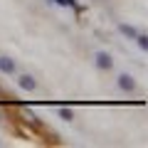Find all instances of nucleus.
<instances>
[{"label": "nucleus", "mask_w": 148, "mask_h": 148, "mask_svg": "<svg viewBox=\"0 0 148 148\" xmlns=\"http://www.w3.org/2000/svg\"><path fill=\"white\" fill-rule=\"evenodd\" d=\"M94 62H96V67H99L101 72H109V69H114V59H111L109 52H96V54H94Z\"/></svg>", "instance_id": "nucleus-1"}, {"label": "nucleus", "mask_w": 148, "mask_h": 148, "mask_svg": "<svg viewBox=\"0 0 148 148\" xmlns=\"http://www.w3.org/2000/svg\"><path fill=\"white\" fill-rule=\"evenodd\" d=\"M0 72H3V74H15V72H17L15 59H10V57H0Z\"/></svg>", "instance_id": "nucleus-4"}, {"label": "nucleus", "mask_w": 148, "mask_h": 148, "mask_svg": "<svg viewBox=\"0 0 148 148\" xmlns=\"http://www.w3.org/2000/svg\"><path fill=\"white\" fill-rule=\"evenodd\" d=\"M59 119H62V121H72V119H74V111L72 109H59Z\"/></svg>", "instance_id": "nucleus-6"}, {"label": "nucleus", "mask_w": 148, "mask_h": 148, "mask_svg": "<svg viewBox=\"0 0 148 148\" xmlns=\"http://www.w3.org/2000/svg\"><path fill=\"white\" fill-rule=\"evenodd\" d=\"M119 30H121L126 37H131V40H136V35H138V32H136V27H128V25H119Z\"/></svg>", "instance_id": "nucleus-5"}, {"label": "nucleus", "mask_w": 148, "mask_h": 148, "mask_svg": "<svg viewBox=\"0 0 148 148\" xmlns=\"http://www.w3.org/2000/svg\"><path fill=\"white\" fill-rule=\"evenodd\" d=\"M17 84H20L22 91H35V89H37V82L32 79L30 74H22V77H17Z\"/></svg>", "instance_id": "nucleus-2"}, {"label": "nucleus", "mask_w": 148, "mask_h": 148, "mask_svg": "<svg viewBox=\"0 0 148 148\" xmlns=\"http://www.w3.org/2000/svg\"><path fill=\"white\" fill-rule=\"evenodd\" d=\"M136 40H138V47L141 49H148V37L146 35H136Z\"/></svg>", "instance_id": "nucleus-7"}, {"label": "nucleus", "mask_w": 148, "mask_h": 148, "mask_svg": "<svg viewBox=\"0 0 148 148\" xmlns=\"http://www.w3.org/2000/svg\"><path fill=\"white\" fill-rule=\"evenodd\" d=\"M119 89L121 91H133L136 89V82H133L131 74H121V77H119Z\"/></svg>", "instance_id": "nucleus-3"}]
</instances>
